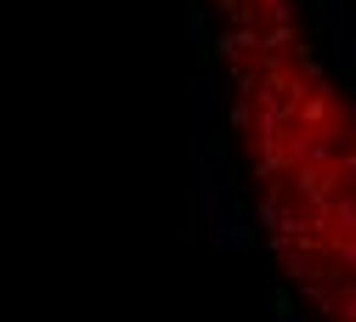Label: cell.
<instances>
[{"label":"cell","instance_id":"6da1fadb","mask_svg":"<svg viewBox=\"0 0 356 322\" xmlns=\"http://www.w3.org/2000/svg\"><path fill=\"white\" fill-rule=\"evenodd\" d=\"M266 260L311 322H356V85L305 0H198Z\"/></svg>","mask_w":356,"mask_h":322}]
</instances>
